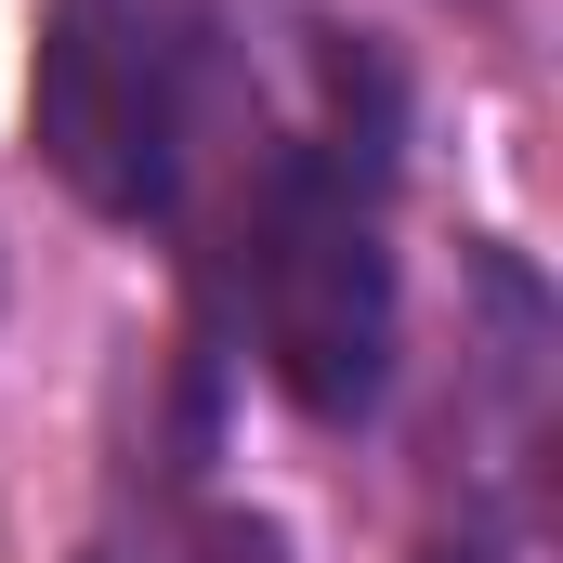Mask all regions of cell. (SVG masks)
<instances>
[{
	"label": "cell",
	"mask_w": 563,
	"mask_h": 563,
	"mask_svg": "<svg viewBox=\"0 0 563 563\" xmlns=\"http://www.w3.org/2000/svg\"><path fill=\"white\" fill-rule=\"evenodd\" d=\"M250 328L301 420H367L394 394V79L341 53L328 132L263 170L250 210Z\"/></svg>",
	"instance_id": "1"
},
{
	"label": "cell",
	"mask_w": 563,
	"mask_h": 563,
	"mask_svg": "<svg viewBox=\"0 0 563 563\" xmlns=\"http://www.w3.org/2000/svg\"><path fill=\"white\" fill-rule=\"evenodd\" d=\"M26 132L106 223H170V197H184V53H170V26L144 0H53Z\"/></svg>",
	"instance_id": "2"
},
{
	"label": "cell",
	"mask_w": 563,
	"mask_h": 563,
	"mask_svg": "<svg viewBox=\"0 0 563 563\" xmlns=\"http://www.w3.org/2000/svg\"><path fill=\"white\" fill-rule=\"evenodd\" d=\"M420 563H498V538L472 525V538H445V551H420Z\"/></svg>",
	"instance_id": "3"
},
{
	"label": "cell",
	"mask_w": 563,
	"mask_h": 563,
	"mask_svg": "<svg viewBox=\"0 0 563 563\" xmlns=\"http://www.w3.org/2000/svg\"><path fill=\"white\" fill-rule=\"evenodd\" d=\"M250 563H263V551H250Z\"/></svg>",
	"instance_id": "4"
}]
</instances>
